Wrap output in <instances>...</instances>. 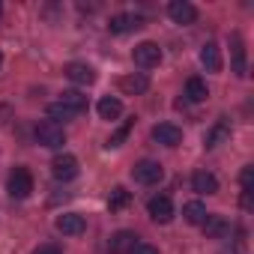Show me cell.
Returning a JSON list of instances; mask_svg holds the SVG:
<instances>
[{
    "label": "cell",
    "mask_w": 254,
    "mask_h": 254,
    "mask_svg": "<svg viewBox=\"0 0 254 254\" xmlns=\"http://www.w3.org/2000/svg\"><path fill=\"white\" fill-rule=\"evenodd\" d=\"M33 138H36V144H39V147H48V150H60V147L66 144V129H63L60 123L42 120V123L36 126Z\"/></svg>",
    "instance_id": "6da1fadb"
},
{
    "label": "cell",
    "mask_w": 254,
    "mask_h": 254,
    "mask_svg": "<svg viewBox=\"0 0 254 254\" xmlns=\"http://www.w3.org/2000/svg\"><path fill=\"white\" fill-rule=\"evenodd\" d=\"M132 177H135V183H141V186H159L162 177H165V168H162L159 162H153V159H141V162L132 168Z\"/></svg>",
    "instance_id": "7a4b0ae2"
},
{
    "label": "cell",
    "mask_w": 254,
    "mask_h": 254,
    "mask_svg": "<svg viewBox=\"0 0 254 254\" xmlns=\"http://www.w3.org/2000/svg\"><path fill=\"white\" fill-rule=\"evenodd\" d=\"M6 189H9V194H12L15 200L30 197V191H33V177H30V171H27V168H15V171L9 174V180H6Z\"/></svg>",
    "instance_id": "3957f363"
},
{
    "label": "cell",
    "mask_w": 254,
    "mask_h": 254,
    "mask_svg": "<svg viewBox=\"0 0 254 254\" xmlns=\"http://www.w3.org/2000/svg\"><path fill=\"white\" fill-rule=\"evenodd\" d=\"M132 57H135V66H141V69H153V66L162 63V48H159L156 42H141V45H135Z\"/></svg>",
    "instance_id": "277c9868"
},
{
    "label": "cell",
    "mask_w": 254,
    "mask_h": 254,
    "mask_svg": "<svg viewBox=\"0 0 254 254\" xmlns=\"http://www.w3.org/2000/svg\"><path fill=\"white\" fill-rule=\"evenodd\" d=\"M51 174H54V180H63V183L75 180V177H78V159H75L72 153L57 156V159L51 162Z\"/></svg>",
    "instance_id": "5b68a950"
},
{
    "label": "cell",
    "mask_w": 254,
    "mask_h": 254,
    "mask_svg": "<svg viewBox=\"0 0 254 254\" xmlns=\"http://www.w3.org/2000/svg\"><path fill=\"white\" fill-rule=\"evenodd\" d=\"M147 212H150V218H153V221L168 224V221L174 218V203H171V197H168V194H156V197H150Z\"/></svg>",
    "instance_id": "8992f818"
},
{
    "label": "cell",
    "mask_w": 254,
    "mask_h": 254,
    "mask_svg": "<svg viewBox=\"0 0 254 254\" xmlns=\"http://www.w3.org/2000/svg\"><path fill=\"white\" fill-rule=\"evenodd\" d=\"M153 141L162 147H177L183 141V129L174 123H159V126H153Z\"/></svg>",
    "instance_id": "52a82bcc"
},
{
    "label": "cell",
    "mask_w": 254,
    "mask_h": 254,
    "mask_svg": "<svg viewBox=\"0 0 254 254\" xmlns=\"http://www.w3.org/2000/svg\"><path fill=\"white\" fill-rule=\"evenodd\" d=\"M54 227H57L60 233H66V236H81V233L87 230V221H84V215H78V212H63V215H57Z\"/></svg>",
    "instance_id": "ba28073f"
},
{
    "label": "cell",
    "mask_w": 254,
    "mask_h": 254,
    "mask_svg": "<svg viewBox=\"0 0 254 254\" xmlns=\"http://www.w3.org/2000/svg\"><path fill=\"white\" fill-rule=\"evenodd\" d=\"M168 15L177 24H194L197 21V9L189 3V0H171V3H168Z\"/></svg>",
    "instance_id": "9c48e42d"
},
{
    "label": "cell",
    "mask_w": 254,
    "mask_h": 254,
    "mask_svg": "<svg viewBox=\"0 0 254 254\" xmlns=\"http://www.w3.org/2000/svg\"><path fill=\"white\" fill-rule=\"evenodd\" d=\"M138 27H141V18H138V15H132V12H120V15H114V18H111V24H108V30H111V33H117V36L135 33Z\"/></svg>",
    "instance_id": "30bf717a"
},
{
    "label": "cell",
    "mask_w": 254,
    "mask_h": 254,
    "mask_svg": "<svg viewBox=\"0 0 254 254\" xmlns=\"http://www.w3.org/2000/svg\"><path fill=\"white\" fill-rule=\"evenodd\" d=\"M203 233H206V239H224V236H230V221L224 215H206Z\"/></svg>",
    "instance_id": "8fae6325"
},
{
    "label": "cell",
    "mask_w": 254,
    "mask_h": 254,
    "mask_svg": "<svg viewBox=\"0 0 254 254\" xmlns=\"http://www.w3.org/2000/svg\"><path fill=\"white\" fill-rule=\"evenodd\" d=\"M230 57H233L236 78H245L248 75V69H245V45H242V36L239 33H230Z\"/></svg>",
    "instance_id": "7c38bea8"
},
{
    "label": "cell",
    "mask_w": 254,
    "mask_h": 254,
    "mask_svg": "<svg viewBox=\"0 0 254 254\" xmlns=\"http://www.w3.org/2000/svg\"><path fill=\"white\" fill-rule=\"evenodd\" d=\"M66 78H69L72 84L90 87V84L96 81V72H93V66H87V63H69V66H66Z\"/></svg>",
    "instance_id": "4fadbf2b"
},
{
    "label": "cell",
    "mask_w": 254,
    "mask_h": 254,
    "mask_svg": "<svg viewBox=\"0 0 254 254\" xmlns=\"http://www.w3.org/2000/svg\"><path fill=\"white\" fill-rule=\"evenodd\" d=\"M135 245H138V233H132V230H117L111 236V251L114 254H129Z\"/></svg>",
    "instance_id": "5bb4252c"
},
{
    "label": "cell",
    "mask_w": 254,
    "mask_h": 254,
    "mask_svg": "<svg viewBox=\"0 0 254 254\" xmlns=\"http://www.w3.org/2000/svg\"><path fill=\"white\" fill-rule=\"evenodd\" d=\"M191 189H194L197 194H215V191H218V180H215V174H209V171H194Z\"/></svg>",
    "instance_id": "9a60e30c"
},
{
    "label": "cell",
    "mask_w": 254,
    "mask_h": 254,
    "mask_svg": "<svg viewBox=\"0 0 254 254\" xmlns=\"http://www.w3.org/2000/svg\"><path fill=\"white\" fill-rule=\"evenodd\" d=\"M200 63H203L206 72H221V48L215 42H206L200 48Z\"/></svg>",
    "instance_id": "2e32d148"
},
{
    "label": "cell",
    "mask_w": 254,
    "mask_h": 254,
    "mask_svg": "<svg viewBox=\"0 0 254 254\" xmlns=\"http://www.w3.org/2000/svg\"><path fill=\"white\" fill-rule=\"evenodd\" d=\"M96 111H99V117H102V120L114 123V120L123 114V102H120V99H114V96H105V99H99Z\"/></svg>",
    "instance_id": "e0dca14e"
},
{
    "label": "cell",
    "mask_w": 254,
    "mask_h": 254,
    "mask_svg": "<svg viewBox=\"0 0 254 254\" xmlns=\"http://www.w3.org/2000/svg\"><path fill=\"white\" fill-rule=\"evenodd\" d=\"M120 90L138 96V93H147L150 90V81H147V75H126V78H120Z\"/></svg>",
    "instance_id": "ac0fdd59"
},
{
    "label": "cell",
    "mask_w": 254,
    "mask_h": 254,
    "mask_svg": "<svg viewBox=\"0 0 254 254\" xmlns=\"http://www.w3.org/2000/svg\"><path fill=\"white\" fill-rule=\"evenodd\" d=\"M206 215H209V212H206V206H203L200 200H189V203L183 206V218H186L189 224H203Z\"/></svg>",
    "instance_id": "d6986e66"
},
{
    "label": "cell",
    "mask_w": 254,
    "mask_h": 254,
    "mask_svg": "<svg viewBox=\"0 0 254 254\" xmlns=\"http://www.w3.org/2000/svg\"><path fill=\"white\" fill-rule=\"evenodd\" d=\"M186 96H189L191 102H206V96H209L206 81H203V78H189V81H186Z\"/></svg>",
    "instance_id": "ffe728a7"
},
{
    "label": "cell",
    "mask_w": 254,
    "mask_h": 254,
    "mask_svg": "<svg viewBox=\"0 0 254 254\" xmlns=\"http://www.w3.org/2000/svg\"><path fill=\"white\" fill-rule=\"evenodd\" d=\"M230 135V120L227 117H218V123H215V129L206 135V147H218L224 138Z\"/></svg>",
    "instance_id": "44dd1931"
},
{
    "label": "cell",
    "mask_w": 254,
    "mask_h": 254,
    "mask_svg": "<svg viewBox=\"0 0 254 254\" xmlns=\"http://www.w3.org/2000/svg\"><path fill=\"white\" fill-rule=\"evenodd\" d=\"M132 203V191H126L123 186H117L114 191H111V197H108V209L111 212H120V209H126Z\"/></svg>",
    "instance_id": "7402d4cb"
},
{
    "label": "cell",
    "mask_w": 254,
    "mask_h": 254,
    "mask_svg": "<svg viewBox=\"0 0 254 254\" xmlns=\"http://www.w3.org/2000/svg\"><path fill=\"white\" fill-rule=\"evenodd\" d=\"M60 105H66V108H72V111L84 114V111H87V96H81L78 90H66V93L60 96Z\"/></svg>",
    "instance_id": "603a6c76"
},
{
    "label": "cell",
    "mask_w": 254,
    "mask_h": 254,
    "mask_svg": "<svg viewBox=\"0 0 254 254\" xmlns=\"http://www.w3.org/2000/svg\"><path fill=\"white\" fill-rule=\"evenodd\" d=\"M48 117H51V123H57V120H75V117H81L78 111H72V108H66V105H60V102H54V105H48Z\"/></svg>",
    "instance_id": "cb8c5ba5"
},
{
    "label": "cell",
    "mask_w": 254,
    "mask_h": 254,
    "mask_svg": "<svg viewBox=\"0 0 254 254\" xmlns=\"http://www.w3.org/2000/svg\"><path fill=\"white\" fill-rule=\"evenodd\" d=\"M132 126H135V120H126V126H120V132H117V135H111L105 147H120V144L126 141V135H129V132H132Z\"/></svg>",
    "instance_id": "d4e9b609"
},
{
    "label": "cell",
    "mask_w": 254,
    "mask_h": 254,
    "mask_svg": "<svg viewBox=\"0 0 254 254\" xmlns=\"http://www.w3.org/2000/svg\"><path fill=\"white\" fill-rule=\"evenodd\" d=\"M129 254H159V248H156V245H147V242H138Z\"/></svg>",
    "instance_id": "484cf974"
},
{
    "label": "cell",
    "mask_w": 254,
    "mask_h": 254,
    "mask_svg": "<svg viewBox=\"0 0 254 254\" xmlns=\"http://www.w3.org/2000/svg\"><path fill=\"white\" fill-rule=\"evenodd\" d=\"M33 254H63V251H60V245H51V242H45V245H39Z\"/></svg>",
    "instance_id": "4316f807"
},
{
    "label": "cell",
    "mask_w": 254,
    "mask_h": 254,
    "mask_svg": "<svg viewBox=\"0 0 254 254\" xmlns=\"http://www.w3.org/2000/svg\"><path fill=\"white\" fill-rule=\"evenodd\" d=\"M0 66H3V54H0Z\"/></svg>",
    "instance_id": "83f0119b"
}]
</instances>
